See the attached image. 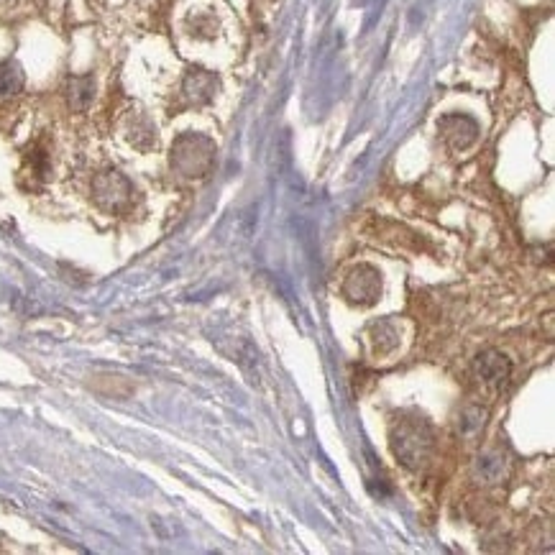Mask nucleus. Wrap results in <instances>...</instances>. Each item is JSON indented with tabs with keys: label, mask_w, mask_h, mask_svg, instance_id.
Instances as JSON below:
<instances>
[{
	"label": "nucleus",
	"mask_w": 555,
	"mask_h": 555,
	"mask_svg": "<svg viewBox=\"0 0 555 555\" xmlns=\"http://www.w3.org/2000/svg\"><path fill=\"white\" fill-rule=\"evenodd\" d=\"M389 446H392L394 458L405 469L423 471L433 461L435 435L430 423L420 415H402L394 420L392 433H389Z\"/></svg>",
	"instance_id": "1"
},
{
	"label": "nucleus",
	"mask_w": 555,
	"mask_h": 555,
	"mask_svg": "<svg viewBox=\"0 0 555 555\" xmlns=\"http://www.w3.org/2000/svg\"><path fill=\"white\" fill-rule=\"evenodd\" d=\"M215 149L203 136H182L172 149V167L180 169L185 177H205L213 167Z\"/></svg>",
	"instance_id": "2"
},
{
	"label": "nucleus",
	"mask_w": 555,
	"mask_h": 555,
	"mask_svg": "<svg viewBox=\"0 0 555 555\" xmlns=\"http://www.w3.org/2000/svg\"><path fill=\"white\" fill-rule=\"evenodd\" d=\"M343 297L353 305H374L382 297V274L369 264L356 266L343 284Z\"/></svg>",
	"instance_id": "3"
},
{
	"label": "nucleus",
	"mask_w": 555,
	"mask_h": 555,
	"mask_svg": "<svg viewBox=\"0 0 555 555\" xmlns=\"http://www.w3.org/2000/svg\"><path fill=\"white\" fill-rule=\"evenodd\" d=\"M93 195L105 210H121L128 205L133 190H131V182H128L121 172L110 169V172H103L95 177Z\"/></svg>",
	"instance_id": "4"
},
{
	"label": "nucleus",
	"mask_w": 555,
	"mask_h": 555,
	"mask_svg": "<svg viewBox=\"0 0 555 555\" xmlns=\"http://www.w3.org/2000/svg\"><path fill=\"white\" fill-rule=\"evenodd\" d=\"M474 374L484 387L502 389L509 382V376H512V364H509V359L502 351L489 348V351H481L474 359Z\"/></svg>",
	"instance_id": "5"
},
{
	"label": "nucleus",
	"mask_w": 555,
	"mask_h": 555,
	"mask_svg": "<svg viewBox=\"0 0 555 555\" xmlns=\"http://www.w3.org/2000/svg\"><path fill=\"white\" fill-rule=\"evenodd\" d=\"M512 474V461L502 451H486L474 463V481L484 486L504 484Z\"/></svg>",
	"instance_id": "6"
},
{
	"label": "nucleus",
	"mask_w": 555,
	"mask_h": 555,
	"mask_svg": "<svg viewBox=\"0 0 555 555\" xmlns=\"http://www.w3.org/2000/svg\"><path fill=\"white\" fill-rule=\"evenodd\" d=\"M440 133L453 149H469L479 136V123L469 116L453 113V116L440 118Z\"/></svg>",
	"instance_id": "7"
},
{
	"label": "nucleus",
	"mask_w": 555,
	"mask_h": 555,
	"mask_svg": "<svg viewBox=\"0 0 555 555\" xmlns=\"http://www.w3.org/2000/svg\"><path fill=\"white\" fill-rule=\"evenodd\" d=\"M215 93H218V77L213 72L192 70L185 77V95L192 103H210Z\"/></svg>",
	"instance_id": "8"
},
{
	"label": "nucleus",
	"mask_w": 555,
	"mask_h": 555,
	"mask_svg": "<svg viewBox=\"0 0 555 555\" xmlns=\"http://www.w3.org/2000/svg\"><path fill=\"white\" fill-rule=\"evenodd\" d=\"M95 98V80L90 75L87 77H72L67 82V103L72 110H85L87 105L93 103Z\"/></svg>",
	"instance_id": "9"
},
{
	"label": "nucleus",
	"mask_w": 555,
	"mask_h": 555,
	"mask_svg": "<svg viewBox=\"0 0 555 555\" xmlns=\"http://www.w3.org/2000/svg\"><path fill=\"white\" fill-rule=\"evenodd\" d=\"M24 72L16 62L0 64V98H16L24 90Z\"/></svg>",
	"instance_id": "10"
},
{
	"label": "nucleus",
	"mask_w": 555,
	"mask_h": 555,
	"mask_svg": "<svg viewBox=\"0 0 555 555\" xmlns=\"http://www.w3.org/2000/svg\"><path fill=\"white\" fill-rule=\"evenodd\" d=\"M484 425H486V410L481 405L463 407L461 415H458V433L466 435V438L481 433Z\"/></svg>",
	"instance_id": "11"
},
{
	"label": "nucleus",
	"mask_w": 555,
	"mask_h": 555,
	"mask_svg": "<svg viewBox=\"0 0 555 555\" xmlns=\"http://www.w3.org/2000/svg\"><path fill=\"white\" fill-rule=\"evenodd\" d=\"M371 346H374L376 353H389L397 348V330H394L392 323H376L371 325L369 330Z\"/></svg>",
	"instance_id": "12"
}]
</instances>
